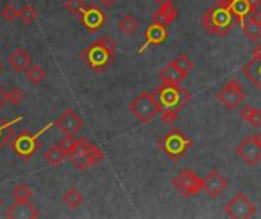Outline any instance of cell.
I'll return each mask as SVG.
<instances>
[{"instance_id": "obj_1", "label": "cell", "mask_w": 261, "mask_h": 219, "mask_svg": "<svg viewBox=\"0 0 261 219\" xmlns=\"http://www.w3.org/2000/svg\"><path fill=\"white\" fill-rule=\"evenodd\" d=\"M236 24L237 18L231 9V0H217L202 17V26L210 35L225 37Z\"/></svg>"}, {"instance_id": "obj_2", "label": "cell", "mask_w": 261, "mask_h": 219, "mask_svg": "<svg viewBox=\"0 0 261 219\" xmlns=\"http://www.w3.org/2000/svg\"><path fill=\"white\" fill-rule=\"evenodd\" d=\"M81 59L93 72L101 73L116 59V43L109 35L98 38L81 52Z\"/></svg>"}, {"instance_id": "obj_3", "label": "cell", "mask_w": 261, "mask_h": 219, "mask_svg": "<svg viewBox=\"0 0 261 219\" xmlns=\"http://www.w3.org/2000/svg\"><path fill=\"white\" fill-rule=\"evenodd\" d=\"M153 95L158 104L161 105L162 111L164 110L180 111L191 99V95L185 87H182L180 84H168V82H162L161 87L153 90Z\"/></svg>"}, {"instance_id": "obj_4", "label": "cell", "mask_w": 261, "mask_h": 219, "mask_svg": "<svg viewBox=\"0 0 261 219\" xmlns=\"http://www.w3.org/2000/svg\"><path fill=\"white\" fill-rule=\"evenodd\" d=\"M67 160L76 169H87L89 166L98 165L104 160V152L93 143L87 142L84 137L76 139L72 151L67 155Z\"/></svg>"}, {"instance_id": "obj_5", "label": "cell", "mask_w": 261, "mask_h": 219, "mask_svg": "<svg viewBox=\"0 0 261 219\" xmlns=\"http://www.w3.org/2000/svg\"><path fill=\"white\" fill-rule=\"evenodd\" d=\"M159 146L162 152H165L173 162H179L193 148V140L187 134H184L180 128H171L161 139Z\"/></svg>"}, {"instance_id": "obj_6", "label": "cell", "mask_w": 261, "mask_h": 219, "mask_svg": "<svg viewBox=\"0 0 261 219\" xmlns=\"http://www.w3.org/2000/svg\"><path fill=\"white\" fill-rule=\"evenodd\" d=\"M128 110L141 123H150L162 111V108L158 104L153 91H142V93H139V96H136L130 102Z\"/></svg>"}, {"instance_id": "obj_7", "label": "cell", "mask_w": 261, "mask_h": 219, "mask_svg": "<svg viewBox=\"0 0 261 219\" xmlns=\"http://www.w3.org/2000/svg\"><path fill=\"white\" fill-rule=\"evenodd\" d=\"M173 186L174 189L182 194L185 198H191L196 197L197 194H200V191H203V178L197 177L193 171L190 169H182L174 178H173Z\"/></svg>"}, {"instance_id": "obj_8", "label": "cell", "mask_w": 261, "mask_h": 219, "mask_svg": "<svg viewBox=\"0 0 261 219\" xmlns=\"http://www.w3.org/2000/svg\"><path fill=\"white\" fill-rule=\"evenodd\" d=\"M11 148L12 151L17 154V157H20L23 162L29 160L40 148V142L37 139V136L28 130H23L21 133H18L12 142H11Z\"/></svg>"}, {"instance_id": "obj_9", "label": "cell", "mask_w": 261, "mask_h": 219, "mask_svg": "<svg viewBox=\"0 0 261 219\" xmlns=\"http://www.w3.org/2000/svg\"><path fill=\"white\" fill-rule=\"evenodd\" d=\"M225 213L232 219L252 218L257 213V206L245 194L239 192L226 203Z\"/></svg>"}, {"instance_id": "obj_10", "label": "cell", "mask_w": 261, "mask_h": 219, "mask_svg": "<svg viewBox=\"0 0 261 219\" xmlns=\"http://www.w3.org/2000/svg\"><path fill=\"white\" fill-rule=\"evenodd\" d=\"M219 102L228 110H236L245 101V90L239 79H229L217 93Z\"/></svg>"}, {"instance_id": "obj_11", "label": "cell", "mask_w": 261, "mask_h": 219, "mask_svg": "<svg viewBox=\"0 0 261 219\" xmlns=\"http://www.w3.org/2000/svg\"><path fill=\"white\" fill-rule=\"evenodd\" d=\"M237 155L248 165L255 166L261 162V133L246 137L236 149Z\"/></svg>"}, {"instance_id": "obj_12", "label": "cell", "mask_w": 261, "mask_h": 219, "mask_svg": "<svg viewBox=\"0 0 261 219\" xmlns=\"http://www.w3.org/2000/svg\"><path fill=\"white\" fill-rule=\"evenodd\" d=\"M80 23L89 30V32H98L104 23H106V14L101 8L98 6H87L81 15H80Z\"/></svg>"}, {"instance_id": "obj_13", "label": "cell", "mask_w": 261, "mask_h": 219, "mask_svg": "<svg viewBox=\"0 0 261 219\" xmlns=\"http://www.w3.org/2000/svg\"><path fill=\"white\" fill-rule=\"evenodd\" d=\"M83 125H84V122L75 110H66L55 122V127L61 133L70 134V136H75L83 128Z\"/></svg>"}, {"instance_id": "obj_14", "label": "cell", "mask_w": 261, "mask_h": 219, "mask_svg": "<svg viewBox=\"0 0 261 219\" xmlns=\"http://www.w3.org/2000/svg\"><path fill=\"white\" fill-rule=\"evenodd\" d=\"M226 187H228V180L216 169L208 172L206 177L203 178V191L210 198H217Z\"/></svg>"}, {"instance_id": "obj_15", "label": "cell", "mask_w": 261, "mask_h": 219, "mask_svg": "<svg viewBox=\"0 0 261 219\" xmlns=\"http://www.w3.org/2000/svg\"><path fill=\"white\" fill-rule=\"evenodd\" d=\"M5 216L11 219H35L38 218V210L31 201H15L8 207Z\"/></svg>"}, {"instance_id": "obj_16", "label": "cell", "mask_w": 261, "mask_h": 219, "mask_svg": "<svg viewBox=\"0 0 261 219\" xmlns=\"http://www.w3.org/2000/svg\"><path fill=\"white\" fill-rule=\"evenodd\" d=\"M167 38H168L167 26H162V24H158V23H151L147 27V30H145V43L141 47L139 53H144L148 46H159V44H162Z\"/></svg>"}, {"instance_id": "obj_17", "label": "cell", "mask_w": 261, "mask_h": 219, "mask_svg": "<svg viewBox=\"0 0 261 219\" xmlns=\"http://www.w3.org/2000/svg\"><path fill=\"white\" fill-rule=\"evenodd\" d=\"M177 14H179V9L173 5V2H168L165 5H161L158 11L153 14V23L168 26L177 18Z\"/></svg>"}, {"instance_id": "obj_18", "label": "cell", "mask_w": 261, "mask_h": 219, "mask_svg": "<svg viewBox=\"0 0 261 219\" xmlns=\"http://www.w3.org/2000/svg\"><path fill=\"white\" fill-rule=\"evenodd\" d=\"M242 29H243L245 37H246V38H249L251 41L261 40V14L260 12H257V11H255L254 14H251V15L245 20V23H243Z\"/></svg>"}, {"instance_id": "obj_19", "label": "cell", "mask_w": 261, "mask_h": 219, "mask_svg": "<svg viewBox=\"0 0 261 219\" xmlns=\"http://www.w3.org/2000/svg\"><path fill=\"white\" fill-rule=\"evenodd\" d=\"M8 62H9L12 70L26 72L29 69V66L32 64V59H31V55L24 49H17L15 52H12L8 56Z\"/></svg>"}, {"instance_id": "obj_20", "label": "cell", "mask_w": 261, "mask_h": 219, "mask_svg": "<svg viewBox=\"0 0 261 219\" xmlns=\"http://www.w3.org/2000/svg\"><path fill=\"white\" fill-rule=\"evenodd\" d=\"M243 75L246 76L248 81H251L258 90L261 91V59L251 58L243 67Z\"/></svg>"}, {"instance_id": "obj_21", "label": "cell", "mask_w": 261, "mask_h": 219, "mask_svg": "<svg viewBox=\"0 0 261 219\" xmlns=\"http://www.w3.org/2000/svg\"><path fill=\"white\" fill-rule=\"evenodd\" d=\"M159 76L162 79V82H168V84H180L187 76L180 72V69L171 61L168 62L161 72H159Z\"/></svg>"}, {"instance_id": "obj_22", "label": "cell", "mask_w": 261, "mask_h": 219, "mask_svg": "<svg viewBox=\"0 0 261 219\" xmlns=\"http://www.w3.org/2000/svg\"><path fill=\"white\" fill-rule=\"evenodd\" d=\"M231 9H232V12H234V15H236L237 21L240 23V26H243L245 20H246L251 14L255 12V11L252 9L251 3H249V0H231Z\"/></svg>"}, {"instance_id": "obj_23", "label": "cell", "mask_w": 261, "mask_h": 219, "mask_svg": "<svg viewBox=\"0 0 261 219\" xmlns=\"http://www.w3.org/2000/svg\"><path fill=\"white\" fill-rule=\"evenodd\" d=\"M240 116L251 123L254 128H260L261 127V110L254 107V105H245L240 111Z\"/></svg>"}, {"instance_id": "obj_24", "label": "cell", "mask_w": 261, "mask_h": 219, "mask_svg": "<svg viewBox=\"0 0 261 219\" xmlns=\"http://www.w3.org/2000/svg\"><path fill=\"white\" fill-rule=\"evenodd\" d=\"M118 27L125 35H133L139 29V21L133 14H124L122 18L118 23Z\"/></svg>"}, {"instance_id": "obj_25", "label": "cell", "mask_w": 261, "mask_h": 219, "mask_svg": "<svg viewBox=\"0 0 261 219\" xmlns=\"http://www.w3.org/2000/svg\"><path fill=\"white\" fill-rule=\"evenodd\" d=\"M44 160L50 165V166H60L63 165L64 160H67V154L57 145V146H50L46 152H44Z\"/></svg>"}, {"instance_id": "obj_26", "label": "cell", "mask_w": 261, "mask_h": 219, "mask_svg": "<svg viewBox=\"0 0 261 219\" xmlns=\"http://www.w3.org/2000/svg\"><path fill=\"white\" fill-rule=\"evenodd\" d=\"M63 201L67 207L70 209H78L83 203V195L80 191H76L75 187H70L67 189L64 194H63Z\"/></svg>"}, {"instance_id": "obj_27", "label": "cell", "mask_w": 261, "mask_h": 219, "mask_svg": "<svg viewBox=\"0 0 261 219\" xmlns=\"http://www.w3.org/2000/svg\"><path fill=\"white\" fill-rule=\"evenodd\" d=\"M26 78H28V81H29L31 84L38 85V84H41V82L44 81L46 72H44V69H43L41 66H38V64H31L29 69L26 70Z\"/></svg>"}, {"instance_id": "obj_28", "label": "cell", "mask_w": 261, "mask_h": 219, "mask_svg": "<svg viewBox=\"0 0 261 219\" xmlns=\"http://www.w3.org/2000/svg\"><path fill=\"white\" fill-rule=\"evenodd\" d=\"M11 195L15 201H31V198L34 197V192L28 184H18L12 189Z\"/></svg>"}, {"instance_id": "obj_29", "label": "cell", "mask_w": 261, "mask_h": 219, "mask_svg": "<svg viewBox=\"0 0 261 219\" xmlns=\"http://www.w3.org/2000/svg\"><path fill=\"white\" fill-rule=\"evenodd\" d=\"M18 18H21V21H23L24 24L31 26V24L38 18V11H37L34 6H31V5H24V6L20 9Z\"/></svg>"}, {"instance_id": "obj_30", "label": "cell", "mask_w": 261, "mask_h": 219, "mask_svg": "<svg viewBox=\"0 0 261 219\" xmlns=\"http://www.w3.org/2000/svg\"><path fill=\"white\" fill-rule=\"evenodd\" d=\"M173 62L180 69V72H182L185 76H188V75L193 72V69H194V62H193V59H191V58H188L185 53H180L176 59H173Z\"/></svg>"}, {"instance_id": "obj_31", "label": "cell", "mask_w": 261, "mask_h": 219, "mask_svg": "<svg viewBox=\"0 0 261 219\" xmlns=\"http://www.w3.org/2000/svg\"><path fill=\"white\" fill-rule=\"evenodd\" d=\"M12 137H14L12 127L0 117V149H2L6 143H9Z\"/></svg>"}, {"instance_id": "obj_32", "label": "cell", "mask_w": 261, "mask_h": 219, "mask_svg": "<svg viewBox=\"0 0 261 219\" xmlns=\"http://www.w3.org/2000/svg\"><path fill=\"white\" fill-rule=\"evenodd\" d=\"M64 6H66V11L69 14L75 15V17H80L81 12L87 8V5H86L84 0H66V5Z\"/></svg>"}, {"instance_id": "obj_33", "label": "cell", "mask_w": 261, "mask_h": 219, "mask_svg": "<svg viewBox=\"0 0 261 219\" xmlns=\"http://www.w3.org/2000/svg\"><path fill=\"white\" fill-rule=\"evenodd\" d=\"M23 99H24V93L20 88H17V87H14L9 91H6V101L9 104H12V105H20L23 102Z\"/></svg>"}, {"instance_id": "obj_34", "label": "cell", "mask_w": 261, "mask_h": 219, "mask_svg": "<svg viewBox=\"0 0 261 219\" xmlns=\"http://www.w3.org/2000/svg\"><path fill=\"white\" fill-rule=\"evenodd\" d=\"M0 15H2V18L6 20V21H14L15 18H18L20 9H17V8L12 6V5H6V6H3V9L0 11Z\"/></svg>"}, {"instance_id": "obj_35", "label": "cell", "mask_w": 261, "mask_h": 219, "mask_svg": "<svg viewBox=\"0 0 261 219\" xmlns=\"http://www.w3.org/2000/svg\"><path fill=\"white\" fill-rule=\"evenodd\" d=\"M177 117H179V111H176V110H164V111L161 113V120H162V123H167V125H170V127H173V125L176 123Z\"/></svg>"}, {"instance_id": "obj_36", "label": "cell", "mask_w": 261, "mask_h": 219, "mask_svg": "<svg viewBox=\"0 0 261 219\" xmlns=\"http://www.w3.org/2000/svg\"><path fill=\"white\" fill-rule=\"evenodd\" d=\"M75 140H76V139H75L73 136H70V134H66V136H64V137L60 140V145H58V146H60V148H61V149H63V151H64L67 155H69V152H70V151H72V148H73V143H75Z\"/></svg>"}, {"instance_id": "obj_37", "label": "cell", "mask_w": 261, "mask_h": 219, "mask_svg": "<svg viewBox=\"0 0 261 219\" xmlns=\"http://www.w3.org/2000/svg\"><path fill=\"white\" fill-rule=\"evenodd\" d=\"M8 101H6V91L2 88V85H0V108L6 104Z\"/></svg>"}, {"instance_id": "obj_38", "label": "cell", "mask_w": 261, "mask_h": 219, "mask_svg": "<svg viewBox=\"0 0 261 219\" xmlns=\"http://www.w3.org/2000/svg\"><path fill=\"white\" fill-rule=\"evenodd\" d=\"M252 58H255V59H261V43L255 46L254 53H252Z\"/></svg>"}, {"instance_id": "obj_39", "label": "cell", "mask_w": 261, "mask_h": 219, "mask_svg": "<svg viewBox=\"0 0 261 219\" xmlns=\"http://www.w3.org/2000/svg\"><path fill=\"white\" fill-rule=\"evenodd\" d=\"M101 2V5L104 6V8H112V6H115V3H116V0H99Z\"/></svg>"}, {"instance_id": "obj_40", "label": "cell", "mask_w": 261, "mask_h": 219, "mask_svg": "<svg viewBox=\"0 0 261 219\" xmlns=\"http://www.w3.org/2000/svg\"><path fill=\"white\" fill-rule=\"evenodd\" d=\"M249 3H251L252 9H254V11H257V8L261 5V0H249Z\"/></svg>"}, {"instance_id": "obj_41", "label": "cell", "mask_w": 261, "mask_h": 219, "mask_svg": "<svg viewBox=\"0 0 261 219\" xmlns=\"http://www.w3.org/2000/svg\"><path fill=\"white\" fill-rule=\"evenodd\" d=\"M168 2H173V0H154V3H156L158 6H161V5H165V3H168Z\"/></svg>"}, {"instance_id": "obj_42", "label": "cell", "mask_w": 261, "mask_h": 219, "mask_svg": "<svg viewBox=\"0 0 261 219\" xmlns=\"http://www.w3.org/2000/svg\"><path fill=\"white\" fill-rule=\"evenodd\" d=\"M2 72H3V64L0 62V73H2Z\"/></svg>"}, {"instance_id": "obj_43", "label": "cell", "mask_w": 261, "mask_h": 219, "mask_svg": "<svg viewBox=\"0 0 261 219\" xmlns=\"http://www.w3.org/2000/svg\"><path fill=\"white\" fill-rule=\"evenodd\" d=\"M0 206H2V200H0Z\"/></svg>"}]
</instances>
